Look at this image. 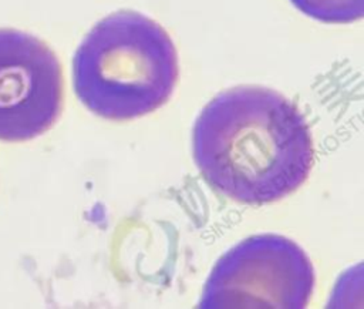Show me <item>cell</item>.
<instances>
[{
	"mask_svg": "<svg viewBox=\"0 0 364 309\" xmlns=\"http://www.w3.org/2000/svg\"><path fill=\"white\" fill-rule=\"evenodd\" d=\"M192 150L205 181L245 205L291 194L314 159L304 115L284 95L259 85L233 87L212 98L195 121Z\"/></svg>",
	"mask_w": 364,
	"mask_h": 309,
	"instance_id": "1",
	"label": "cell"
},
{
	"mask_svg": "<svg viewBox=\"0 0 364 309\" xmlns=\"http://www.w3.org/2000/svg\"><path fill=\"white\" fill-rule=\"evenodd\" d=\"M178 74V53L166 30L134 10L100 20L73 58L78 100L107 120L155 111L171 97Z\"/></svg>",
	"mask_w": 364,
	"mask_h": 309,
	"instance_id": "2",
	"label": "cell"
},
{
	"mask_svg": "<svg viewBox=\"0 0 364 309\" xmlns=\"http://www.w3.org/2000/svg\"><path fill=\"white\" fill-rule=\"evenodd\" d=\"M314 269L289 238H246L213 266L200 308H304L313 293Z\"/></svg>",
	"mask_w": 364,
	"mask_h": 309,
	"instance_id": "3",
	"label": "cell"
},
{
	"mask_svg": "<svg viewBox=\"0 0 364 309\" xmlns=\"http://www.w3.org/2000/svg\"><path fill=\"white\" fill-rule=\"evenodd\" d=\"M64 80L55 53L40 38L0 28V140L46 132L63 108Z\"/></svg>",
	"mask_w": 364,
	"mask_h": 309,
	"instance_id": "4",
	"label": "cell"
},
{
	"mask_svg": "<svg viewBox=\"0 0 364 309\" xmlns=\"http://www.w3.org/2000/svg\"><path fill=\"white\" fill-rule=\"evenodd\" d=\"M290 3L321 23H351L364 14V0H290Z\"/></svg>",
	"mask_w": 364,
	"mask_h": 309,
	"instance_id": "5",
	"label": "cell"
}]
</instances>
